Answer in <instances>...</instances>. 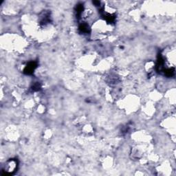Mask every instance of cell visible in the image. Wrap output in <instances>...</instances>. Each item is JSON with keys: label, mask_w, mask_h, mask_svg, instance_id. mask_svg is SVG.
Segmentation results:
<instances>
[{"label": "cell", "mask_w": 176, "mask_h": 176, "mask_svg": "<svg viewBox=\"0 0 176 176\" xmlns=\"http://www.w3.org/2000/svg\"><path fill=\"white\" fill-rule=\"evenodd\" d=\"M16 167V163L15 161L11 160L7 163V165H5V168H6V170H5V171L6 170L8 173H12V172L14 171Z\"/></svg>", "instance_id": "6da1fadb"}]
</instances>
